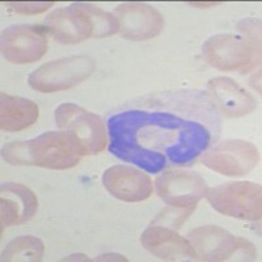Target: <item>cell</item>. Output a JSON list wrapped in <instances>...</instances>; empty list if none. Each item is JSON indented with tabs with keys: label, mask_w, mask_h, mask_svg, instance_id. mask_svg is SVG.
I'll return each instance as SVG.
<instances>
[{
	"label": "cell",
	"mask_w": 262,
	"mask_h": 262,
	"mask_svg": "<svg viewBox=\"0 0 262 262\" xmlns=\"http://www.w3.org/2000/svg\"><path fill=\"white\" fill-rule=\"evenodd\" d=\"M6 4L23 15H37L54 6L53 2H7Z\"/></svg>",
	"instance_id": "44dd1931"
},
{
	"label": "cell",
	"mask_w": 262,
	"mask_h": 262,
	"mask_svg": "<svg viewBox=\"0 0 262 262\" xmlns=\"http://www.w3.org/2000/svg\"><path fill=\"white\" fill-rule=\"evenodd\" d=\"M55 122L64 130L81 156L96 155L107 144V134L101 117L75 104H62L55 111Z\"/></svg>",
	"instance_id": "3957f363"
},
{
	"label": "cell",
	"mask_w": 262,
	"mask_h": 262,
	"mask_svg": "<svg viewBox=\"0 0 262 262\" xmlns=\"http://www.w3.org/2000/svg\"><path fill=\"white\" fill-rule=\"evenodd\" d=\"M102 184L114 198L125 202L147 200L154 190L148 174L130 165H114L102 174Z\"/></svg>",
	"instance_id": "7c38bea8"
},
{
	"label": "cell",
	"mask_w": 262,
	"mask_h": 262,
	"mask_svg": "<svg viewBox=\"0 0 262 262\" xmlns=\"http://www.w3.org/2000/svg\"><path fill=\"white\" fill-rule=\"evenodd\" d=\"M221 107L222 113L228 118H236L252 113L257 102L249 92L229 78H215L207 84Z\"/></svg>",
	"instance_id": "2e32d148"
},
{
	"label": "cell",
	"mask_w": 262,
	"mask_h": 262,
	"mask_svg": "<svg viewBox=\"0 0 262 262\" xmlns=\"http://www.w3.org/2000/svg\"><path fill=\"white\" fill-rule=\"evenodd\" d=\"M95 71V62L86 55H71L42 64L29 75V85L37 92L70 90L83 83Z\"/></svg>",
	"instance_id": "8992f818"
},
{
	"label": "cell",
	"mask_w": 262,
	"mask_h": 262,
	"mask_svg": "<svg viewBox=\"0 0 262 262\" xmlns=\"http://www.w3.org/2000/svg\"><path fill=\"white\" fill-rule=\"evenodd\" d=\"M3 159L13 165H37L67 169L80 161L81 155L66 131H49L32 140H18L3 147Z\"/></svg>",
	"instance_id": "7a4b0ae2"
},
{
	"label": "cell",
	"mask_w": 262,
	"mask_h": 262,
	"mask_svg": "<svg viewBox=\"0 0 262 262\" xmlns=\"http://www.w3.org/2000/svg\"><path fill=\"white\" fill-rule=\"evenodd\" d=\"M155 184L161 200L176 209L193 210L209 190L205 179L193 170H167Z\"/></svg>",
	"instance_id": "52a82bcc"
},
{
	"label": "cell",
	"mask_w": 262,
	"mask_h": 262,
	"mask_svg": "<svg viewBox=\"0 0 262 262\" xmlns=\"http://www.w3.org/2000/svg\"><path fill=\"white\" fill-rule=\"evenodd\" d=\"M97 261H127V259L125 258L123 256H121V254H102V256L97 257Z\"/></svg>",
	"instance_id": "7402d4cb"
},
{
	"label": "cell",
	"mask_w": 262,
	"mask_h": 262,
	"mask_svg": "<svg viewBox=\"0 0 262 262\" xmlns=\"http://www.w3.org/2000/svg\"><path fill=\"white\" fill-rule=\"evenodd\" d=\"M119 32L125 38L144 41L163 30L164 18L159 11L144 3H123L114 9Z\"/></svg>",
	"instance_id": "8fae6325"
},
{
	"label": "cell",
	"mask_w": 262,
	"mask_h": 262,
	"mask_svg": "<svg viewBox=\"0 0 262 262\" xmlns=\"http://www.w3.org/2000/svg\"><path fill=\"white\" fill-rule=\"evenodd\" d=\"M237 28L245 36L244 38L256 49L257 53H261V20L245 18L238 23Z\"/></svg>",
	"instance_id": "ffe728a7"
},
{
	"label": "cell",
	"mask_w": 262,
	"mask_h": 262,
	"mask_svg": "<svg viewBox=\"0 0 262 262\" xmlns=\"http://www.w3.org/2000/svg\"><path fill=\"white\" fill-rule=\"evenodd\" d=\"M256 49L242 37L216 34L203 43V58L210 66L221 71H236L256 64Z\"/></svg>",
	"instance_id": "9c48e42d"
},
{
	"label": "cell",
	"mask_w": 262,
	"mask_h": 262,
	"mask_svg": "<svg viewBox=\"0 0 262 262\" xmlns=\"http://www.w3.org/2000/svg\"><path fill=\"white\" fill-rule=\"evenodd\" d=\"M45 29L60 43H78L93 36L90 17L78 3L49 13L45 18Z\"/></svg>",
	"instance_id": "4fadbf2b"
},
{
	"label": "cell",
	"mask_w": 262,
	"mask_h": 262,
	"mask_svg": "<svg viewBox=\"0 0 262 262\" xmlns=\"http://www.w3.org/2000/svg\"><path fill=\"white\" fill-rule=\"evenodd\" d=\"M206 196L212 209L227 216L253 222L261 219V185L248 181L228 182L209 189Z\"/></svg>",
	"instance_id": "5b68a950"
},
{
	"label": "cell",
	"mask_w": 262,
	"mask_h": 262,
	"mask_svg": "<svg viewBox=\"0 0 262 262\" xmlns=\"http://www.w3.org/2000/svg\"><path fill=\"white\" fill-rule=\"evenodd\" d=\"M140 243L149 253L164 261H193L195 250L188 238L165 227H148L140 236Z\"/></svg>",
	"instance_id": "5bb4252c"
},
{
	"label": "cell",
	"mask_w": 262,
	"mask_h": 262,
	"mask_svg": "<svg viewBox=\"0 0 262 262\" xmlns=\"http://www.w3.org/2000/svg\"><path fill=\"white\" fill-rule=\"evenodd\" d=\"M259 161L258 148L245 140H224L203 154L202 163L224 176H244Z\"/></svg>",
	"instance_id": "ba28073f"
},
{
	"label": "cell",
	"mask_w": 262,
	"mask_h": 262,
	"mask_svg": "<svg viewBox=\"0 0 262 262\" xmlns=\"http://www.w3.org/2000/svg\"><path fill=\"white\" fill-rule=\"evenodd\" d=\"M81 9L85 11L91 20L93 28V36L95 37H107L113 36L119 30L118 20L112 13L105 12L102 9L97 8L93 4L78 3Z\"/></svg>",
	"instance_id": "d6986e66"
},
{
	"label": "cell",
	"mask_w": 262,
	"mask_h": 262,
	"mask_svg": "<svg viewBox=\"0 0 262 262\" xmlns=\"http://www.w3.org/2000/svg\"><path fill=\"white\" fill-rule=\"evenodd\" d=\"M39 116V109L36 102L28 98L2 95L0 106V127L7 133H16L28 128L36 122Z\"/></svg>",
	"instance_id": "e0dca14e"
},
{
	"label": "cell",
	"mask_w": 262,
	"mask_h": 262,
	"mask_svg": "<svg viewBox=\"0 0 262 262\" xmlns=\"http://www.w3.org/2000/svg\"><path fill=\"white\" fill-rule=\"evenodd\" d=\"M107 127L112 154L149 173L168 163H191L211 140L205 125L168 112L125 111L109 118Z\"/></svg>",
	"instance_id": "6da1fadb"
},
{
	"label": "cell",
	"mask_w": 262,
	"mask_h": 262,
	"mask_svg": "<svg viewBox=\"0 0 262 262\" xmlns=\"http://www.w3.org/2000/svg\"><path fill=\"white\" fill-rule=\"evenodd\" d=\"M45 245L36 236H20L9 242L2 253V261H42Z\"/></svg>",
	"instance_id": "ac0fdd59"
},
{
	"label": "cell",
	"mask_w": 262,
	"mask_h": 262,
	"mask_svg": "<svg viewBox=\"0 0 262 262\" xmlns=\"http://www.w3.org/2000/svg\"><path fill=\"white\" fill-rule=\"evenodd\" d=\"M48 51V32L36 25H13L2 33V53L9 62L25 64L41 59Z\"/></svg>",
	"instance_id": "30bf717a"
},
{
	"label": "cell",
	"mask_w": 262,
	"mask_h": 262,
	"mask_svg": "<svg viewBox=\"0 0 262 262\" xmlns=\"http://www.w3.org/2000/svg\"><path fill=\"white\" fill-rule=\"evenodd\" d=\"M78 261V259H83V261H88V258H86L84 254H74V256H70L67 257V258H64V261Z\"/></svg>",
	"instance_id": "603a6c76"
},
{
	"label": "cell",
	"mask_w": 262,
	"mask_h": 262,
	"mask_svg": "<svg viewBox=\"0 0 262 262\" xmlns=\"http://www.w3.org/2000/svg\"><path fill=\"white\" fill-rule=\"evenodd\" d=\"M38 209L36 194L23 184L4 182L2 185L0 217L2 226H18L29 222Z\"/></svg>",
	"instance_id": "9a60e30c"
},
{
	"label": "cell",
	"mask_w": 262,
	"mask_h": 262,
	"mask_svg": "<svg viewBox=\"0 0 262 262\" xmlns=\"http://www.w3.org/2000/svg\"><path fill=\"white\" fill-rule=\"evenodd\" d=\"M189 242L201 261H253L256 249L243 237L233 236L222 227L203 226L189 233Z\"/></svg>",
	"instance_id": "277c9868"
}]
</instances>
